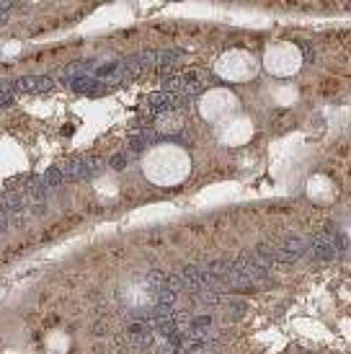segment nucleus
<instances>
[{
	"label": "nucleus",
	"mask_w": 351,
	"mask_h": 354,
	"mask_svg": "<svg viewBox=\"0 0 351 354\" xmlns=\"http://www.w3.org/2000/svg\"><path fill=\"white\" fill-rule=\"evenodd\" d=\"M263 68L269 70L276 78H290L297 70L303 68V52L290 41H279L272 44L266 55H263Z\"/></svg>",
	"instance_id": "nucleus-3"
},
{
	"label": "nucleus",
	"mask_w": 351,
	"mask_h": 354,
	"mask_svg": "<svg viewBox=\"0 0 351 354\" xmlns=\"http://www.w3.org/2000/svg\"><path fill=\"white\" fill-rule=\"evenodd\" d=\"M217 135H220L225 145L238 148V145H245L248 140L254 138V124H251L248 117H238L235 114V117L225 119L222 124H217Z\"/></svg>",
	"instance_id": "nucleus-5"
},
{
	"label": "nucleus",
	"mask_w": 351,
	"mask_h": 354,
	"mask_svg": "<svg viewBox=\"0 0 351 354\" xmlns=\"http://www.w3.org/2000/svg\"><path fill=\"white\" fill-rule=\"evenodd\" d=\"M199 111H202V117H205L207 122L222 124L225 119L235 117V111H238V99H235L233 91L212 88L202 96V101H199Z\"/></svg>",
	"instance_id": "nucleus-4"
},
{
	"label": "nucleus",
	"mask_w": 351,
	"mask_h": 354,
	"mask_svg": "<svg viewBox=\"0 0 351 354\" xmlns=\"http://www.w3.org/2000/svg\"><path fill=\"white\" fill-rule=\"evenodd\" d=\"M215 73L230 83H248L258 75V59L245 50H230L222 57H217Z\"/></svg>",
	"instance_id": "nucleus-2"
},
{
	"label": "nucleus",
	"mask_w": 351,
	"mask_h": 354,
	"mask_svg": "<svg viewBox=\"0 0 351 354\" xmlns=\"http://www.w3.org/2000/svg\"><path fill=\"white\" fill-rule=\"evenodd\" d=\"M307 194L312 199H318V202H331L336 189H333V184L325 176H312L310 184H307Z\"/></svg>",
	"instance_id": "nucleus-6"
},
{
	"label": "nucleus",
	"mask_w": 351,
	"mask_h": 354,
	"mask_svg": "<svg viewBox=\"0 0 351 354\" xmlns=\"http://www.w3.org/2000/svg\"><path fill=\"white\" fill-rule=\"evenodd\" d=\"M189 156L184 148L178 145H155L153 150H147L145 160H142V171H145L147 181H153L158 187H176L189 176Z\"/></svg>",
	"instance_id": "nucleus-1"
},
{
	"label": "nucleus",
	"mask_w": 351,
	"mask_h": 354,
	"mask_svg": "<svg viewBox=\"0 0 351 354\" xmlns=\"http://www.w3.org/2000/svg\"><path fill=\"white\" fill-rule=\"evenodd\" d=\"M349 238H351V223H349Z\"/></svg>",
	"instance_id": "nucleus-7"
}]
</instances>
